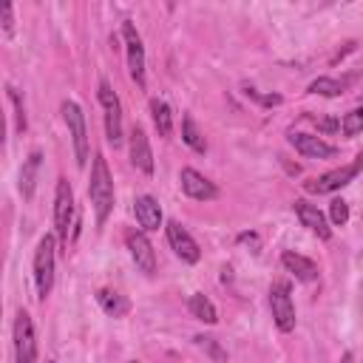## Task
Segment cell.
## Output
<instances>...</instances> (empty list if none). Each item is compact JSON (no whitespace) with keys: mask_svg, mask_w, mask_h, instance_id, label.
Returning a JSON list of instances; mask_svg holds the SVG:
<instances>
[{"mask_svg":"<svg viewBox=\"0 0 363 363\" xmlns=\"http://www.w3.org/2000/svg\"><path fill=\"white\" fill-rule=\"evenodd\" d=\"M122 40H125V54H128V71H130V79L145 88V45H142V37L136 31V26L130 20L122 23Z\"/></svg>","mask_w":363,"mask_h":363,"instance_id":"obj_9","label":"cell"},{"mask_svg":"<svg viewBox=\"0 0 363 363\" xmlns=\"http://www.w3.org/2000/svg\"><path fill=\"white\" fill-rule=\"evenodd\" d=\"M40 162H43L40 150H31L28 159L23 162V170H20V193H23V199H31V196H34V184H37Z\"/></svg>","mask_w":363,"mask_h":363,"instance_id":"obj_18","label":"cell"},{"mask_svg":"<svg viewBox=\"0 0 363 363\" xmlns=\"http://www.w3.org/2000/svg\"><path fill=\"white\" fill-rule=\"evenodd\" d=\"M179 184H182L184 196H190V199H196V201H213V199L218 196V187H216L207 176H201L199 170H193V167H182Z\"/></svg>","mask_w":363,"mask_h":363,"instance_id":"obj_11","label":"cell"},{"mask_svg":"<svg viewBox=\"0 0 363 363\" xmlns=\"http://www.w3.org/2000/svg\"><path fill=\"white\" fill-rule=\"evenodd\" d=\"M281 264H284L286 272H292V275H295L298 281H303V284H312V281L318 278V264H315L312 258L301 255V252L284 250V252H281Z\"/></svg>","mask_w":363,"mask_h":363,"instance_id":"obj_16","label":"cell"},{"mask_svg":"<svg viewBox=\"0 0 363 363\" xmlns=\"http://www.w3.org/2000/svg\"><path fill=\"white\" fill-rule=\"evenodd\" d=\"M54 258H57V241L54 235H43L34 252V286H37V298L45 301L51 295L54 286Z\"/></svg>","mask_w":363,"mask_h":363,"instance_id":"obj_2","label":"cell"},{"mask_svg":"<svg viewBox=\"0 0 363 363\" xmlns=\"http://www.w3.org/2000/svg\"><path fill=\"white\" fill-rule=\"evenodd\" d=\"M6 94H9L11 105H14V125H17V130L23 133V130L28 128V119H26V105H23V96H20V91H17L14 85H6Z\"/></svg>","mask_w":363,"mask_h":363,"instance_id":"obj_24","label":"cell"},{"mask_svg":"<svg viewBox=\"0 0 363 363\" xmlns=\"http://www.w3.org/2000/svg\"><path fill=\"white\" fill-rule=\"evenodd\" d=\"M247 96L258 99L261 105H281V96H278V94H258L255 88H247Z\"/></svg>","mask_w":363,"mask_h":363,"instance_id":"obj_28","label":"cell"},{"mask_svg":"<svg viewBox=\"0 0 363 363\" xmlns=\"http://www.w3.org/2000/svg\"><path fill=\"white\" fill-rule=\"evenodd\" d=\"M150 116H153V125H156L159 136L173 133V113H170V105L164 99H150Z\"/></svg>","mask_w":363,"mask_h":363,"instance_id":"obj_21","label":"cell"},{"mask_svg":"<svg viewBox=\"0 0 363 363\" xmlns=\"http://www.w3.org/2000/svg\"><path fill=\"white\" fill-rule=\"evenodd\" d=\"M269 306H272V320L281 332L295 329V303L289 295V281H275L269 286Z\"/></svg>","mask_w":363,"mask_h":363,"instance_id":"obj_8","label":"cell"},{"mask_svg":"<svg viewBox=\"0 0 363 363\" xmlns=\"http://www.w3.org/2000/svg\"><path fill=\"white\" fill-rule=\"evenodd\" d=\"M352 77L349 79H332V77H318L309 82V94H320V96H340L346 88H349Z\"/></svg>","mask_w":363,"mask_h":363,"instance_id":"obj_22","label":"cell"},{"mask_svg":"<svg viewBox=\"0 0 363 363\" xmlns=\"http://www.w3.org/2000/svg\"><path fill=\"white\" fill-rule=\"evenodd\" d=\"M96 96H99V105L105 111V136L116 147V145H122V102H119V96L108 79H99Z\"/></svg>","mask_w":363,"mask_h":363,"instance_id":"obj_6","label":"cell"},{"mask_svg":"<svg viewBox=\"0 0 363 363\" xmlns=\"http://www.w3.org/2000/svg\"><path fill=\"white\" fill-rule=\"evenodd\" d=\"M182 139H184V145H190L196 153H207V142H204V136H201V130H199V125H196L193 116H184V119H182Z\"/></svg>","mask_w":363,"mask_h":363,"instance_id":"obj_23","label":"cell"},{"mask_svg":"<svg viewBox=\"0 0 363 363\" xmlns=\"http://www.w3.org/2000/svg\"><path fill=\"white\" fill-rule=\"evenodd\" d=\"M133 213H136V221H139V227L145 233L162 227V207H159V201L153 196H139L133 201Z\"/></svg>","mask_w":363,"mask_h":363,"instance_id":"obj_17","label":"cell"},{"mask_svg":"<svg viewBox=\"0 0 363 363\" xmlns=\"http://www.w3.org/2000/svg\"><path fill=\"white\" fill-rule=\"evenodd\" d=\"M60 111H62V119H65L68 133H71V142H74V156H77V164H79V167H85L88 153H91V147H88L85 113H82V108H79L74 99H65V102L60 105Z\"/></svg>","mask_w":363,"mask_h":363,"instance_id":"obj_5","label":"cell"},{"mask_svg":"<svg viewBox=\"0 0 363 363\" xmlns=\"http://www.w3.org/2000/svg\"><path fill=\"white\" fill-rule=\"evenodd\" d=\"M196 343H199L201 349H207V352H210L216 360H224V352L216 346V340H213V337H201V335H199V337H196Z\"/></svg>","mask_w":363,"mask_h":363,"instance_id":"obj_29","label":"cell"},{"mask_svg":"<svg viewBox=\"0 0 363 363\" xmlns=\"http://www.w3.org/2000/svg\"><path fill=\"white\" fill-rule=\"evenodd\" d=\"M164 233H167V244H170V250H173L184 264H199L201 250H199L196 238H193L179 221H167V224H164Z\"/></svg>","mask_w":363,"mask_h":363,"instance_id":"obj_10","label":"cell"},{"mask_svg":"<svg viewBox=\"0 0 363 363\" xmlns=\"http://www.w3.org/2000/svg\"><path fill=\"white\" fill-rule=\"evenodd\" d=\"M0 14H3V34L11 37V31H14V9L6 3V6L0 9Z\"/></svg>","mask_w":363,"mask_h":363,"instance_id":"obj_27","label":"cell"},{"mask_svg":"<svg viewBox=\"0 0 363 363\" xmlns=\"http://www.w3.org/2000/svg\"><path fill=\"white\" fill-rule=\"evenodd\" d=\"M96 301H99L102 312H105V315H111V318H122V315L130 309L128 298H125V295H119V292H113V289H99V292H96Z\"/></svg>","mask_w":363,"mask_h":363,"instance_id":"obj_19","label":"cell"},{"mask_svg":"<svg viewBox=\"0 0 363 363\" xmlns=\"http://www.w3.org/2000/svg\"><path fill=\"white\" fill-rule=\"evenodd\" d=\"M360 170H363V153H357L349 164H343V167H337V170H329V173H323V176H318V179L303 182V187H306V193H315V196L335 193V190L346 187L349 182H354Z\"/></svg>","mask_w":363,"mask_h":363,"instance_id":"obj_4","label":"cell"},{"mask_svg":"<svg viewBox=\"0 0 363 363\" xmlns=\"http://www.w3.org/2000/svg\"><path fill=\"white\" fill-rule=\"evenodd\" d=\"M14 363H37V335L26 309L14 318Z\"/></svg>","mask_w":363,"mask_h":363,"instance_id":"obj_7","label":"cell"},{"mask_svg":"<svg viewBox=\"0 0 363 363\" xmlns=\"http://www.w3.org/2000/svg\"><path fill=\"white\" fill-rule=\"evenodd\" d=\"M340 363H352V354H349V352H346V354H343V360H340Z\"/></svg>","mask_w":363,"mask_h":363,"instance_id":"obj_31","label":"cell"},{"mask_svg":"<svg viewBox=\"0 0 363 363\" xmlns=\"http://www.w3.org/2000/svg\"><path fill=\"white\" fill-rule=\"evenodd\" d=\"M187 306H190V315L199 318L201 323H216L218 320V312H216L213 301L207 295H201V292H193L190 301H187Z\"/></svg>","mask_w":363,"mask_h":363,"instance_id":"obj_20","label":"cell"},{"mask_svg":"<svg viewBox=\"0 0 363 363\" xmlns=\"http://www.w3.org/2000/svg\"><path fill=\"white\" fill-rule=\"evenodd\" d=\"M130 162L133 167H139L142 173H153V150H150V142H147V133L136 125L130 130Z\"/></svg>","mask_w":363,"mask_h":363,"instance_id":"obj_15","label":"cell"},{"mask_svg":"<svg viewBox=\"0 0 363 363\" xmlns=\"http://www.w3.org/2000/svg\"><path fill=\"white\" fill-rule=\"evenodd\" d=\"M128 250H130V258L136 261V267L142 269V272H153L156 269V252H153V247H150V241H147V235L145 233H136V230H130L128 233Z\"/></svg>","mask_w":363,"mask_h":363,"instance_id":"obj_13","label":"cell"},{"mask_svg":"<svg viewBox=\"0 0 363 363\" xmlns=\"http://www.w3.org/2000/svg\"><path fill=\"white\" fill-rule=\"evenodd\" d=\"M329 218H332L335 227H343L349 221V204L343 199H332L329 201Z\"/></svg>","mask_w":363,"mask_h":363,"instance_id":"obj_26","label":"cell"},{"mask_svg":"<svg viewBox=\"0 0 363 363\" xmlns=\"http://www.w3.org/2000/svg\"><path fill=\"white\" fill-rule=\"evenodd\" d=\"M289 145L301 156H309V159H329V156H335V145H329V142H323L320 136H312V133H289Z\"/></svg>","mask_w":363,"mask_h":363,"instance_id":"obj_14","label":"cell"},{"mask_svg":"<svg viewBox=\"0 0 363 363\" xmlns=\"http://www.w3.org/2000/svg\"><path fill=\"white\" fill-rule=\"evenodd\" d=\"M74 190H71V182L68 179H57V190H54V233H57V241L62 247H68V230L74 224Z\"/></svg>","mask_w":363,"mask_h":363,"instance_id":"obj_3","label":"cell"},{"mask_svg":"<svg viewBox=\"0 0 363 363\" xmlns=\"http://www.w3.org/2000/svg\"><path fill=\"white\" fill-rule=\"evenodd\" d=\"M88 199L94 204V213H96V224L102 227L113 210V176L108 170V162L105 156H94L91 162V179H88Z\"/></svg>","mask_w":363,"mask_h":363,"instance_id":"obj_1","label":"cell"},{"mask_svg":"<svg viewBox=\"0 0 363 363\" xmlns=\"http://www.w3.org/2000/svg\"><path fill=\"white\" fill-rule=\"evenodd\" d=\"M315 122H318V128H323V130H335V128H337L335 119H315Z\"/></svg>","mask_w":363,"mask_h":363,"instance_id":"obj_30","label":"cell"},{"mask_svg":"<svg viewBox=\"0 0 363 363\" xmlns=\"http://www.w3.org/2000/svg\"><path fill=\"white\" fill-rule=\"evenodd\" d=\"M340 130H343V136H357L360 130H363V105H357V108H352L346 116H343V122H340Z\"/></svg>","mask_w":363,"mask_h":363,"instance_id":"obj_25","label":"cell"},{"mask_svg":"<svg viewBox=\"0 0 363 363\" xmlns=\"http://www.w3.org/2000/svg\"><path fill=\"white\" fill-rule=\"evenodd\" d=\"M45 363H54V360H45Z\"/></svg>","mask_w":363,"mask_h":363,"instance_id":"obj_32","label":"cell"},{"mask_svg":"<svg viewBox=\"0 0 363 363\" xmlns=\"http://www.w3.org/2000/svg\"><path fill=\"white\" fill-rule=\"evenodd\" d=\"M292 210H295V216L301 218V224H303L309 233H315L320 241H329V235H332V227H329L326 216H323V213H320L315 204H309L306 199H295Z\"/></svg>","mask_w":363,"mask_h":363,"instance_id":"obj_12","label":"cell"},{"mask_svg":"<svg viewBox=\"0 0 363 363\" xmlns=\"http://www.w3.org/2000/svg\"><path fill=\"white\" fill-rule=\"evenodd\" d=\"M130 363H136V360H130Z\"/></svg>","mask_w":363,"mask_h":363,"instance_id":"obj_33","label":"cell"}]
</instances>
